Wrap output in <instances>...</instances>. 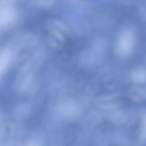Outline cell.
<instances>
[{"label": "cell", "instance_id": "cell-1", "mask_svg": "<svg viewBox=\"0 0 146 146\" xmlns=\"http://www.w3.org/2000/svg\"><path fill=\"white\" fill-rule=\"evenodd\" d=\"M135 42V36L132 32L128 30L122 31L118 37L116 44L118 55L123 58L129 56L134 50Z\"/></svg>", "mask_w": 146, "mask_h": 146}, {"label": "cell", "instance_id": "cell-2", "mask_svg": "<svg viewBox=\"0 0 146 146\" xmlns=\"http://www.w3.org/2000/svg\"><path fill=\"white\" fill-rule=\"evenodd\" d=\"M18 12L10 4L0 5V27L3 30L11 26L17 18Z\"/></svg>", "mask_w": 146, "mask_h": 146}, {"label": "cell", "instance_id": "cell-3", "mask_svg": "<svg viewBox=\"0 0 146 146\" xmlns=\"http://www.w3.org/2000/svg\"><path fill=\"white\" fill-rule=\"evenodd\" d=\"M127 94L131 100L135 102L146 101V86L136 85L130 87Z\"/></svg>", "mask_w": 146, "mask_h": 146}, {"label": "cell", "instance_id": "cell-4", "mask_svg": "<svg viewBox=\"0 0 146 146\" xmlns=\"http://www.w3.org/2000/svg\"><path fill=\"white\" fill-rule=\"evenodd\" d=\"M14 50L9 46L3 48L0 52V75L1 76L10 65L13 58Z\"/></svg>", "mask_w": 146, "mask_h": 146}, {"label": "cell", "instance_id": "cell-5", "mask_svg": "<svg viewBox=\"0 0 146 146\" xmlns=\"http://www.w3.org/2000/svg\"><path fill=\"white\" fill-rule=\"evenodd\" d=\"M132 80L138 85H141L146 83V69L140 66L134 67L131 72Z\"/></svg>", "mask_w": 146, "mask_h": 146}, {"label": "cell", "instance_id": "cell-6", "mask_svg": "<svg viewBox=\"0 0 146 146\" xmlns=\"http://www.w3.org/2000/svg\"><path fill=\"white\" fill-rule=\"evenodd\" d=\"M54 0H38V3L41 7L48 8L51 7L54 3Z\"/></svg>", "mask_w": 146, "mask_h": 146}, {"label": "cell", "instance_id": "cell-7", "mask_svg": "<svg viewBox=\"0 0 146 146\" xmlns=\"http://www.w3.org/2000/svg\"><path fill=\"white\" fill-rule=\"evenodd\" d=\"M141 135L143 138L146 137V117H144L142 121Z\"/></svg>", "mask_w": 146, "mask_h": 146}, {"label": "cell", "instance_id": "cell-8", "mask_svg": "<svg viewBox=\"0 0 146 146\" xmlns=\"http://www.w3.org/2000/svg\"><path fill=\"white\" fill-rule=\"evenodd\" d=\"M15 0H0V5L5 4H10L12 2Z\"/></svg>", "mask_w": 146, "mask_h": 146}]
</instances>
